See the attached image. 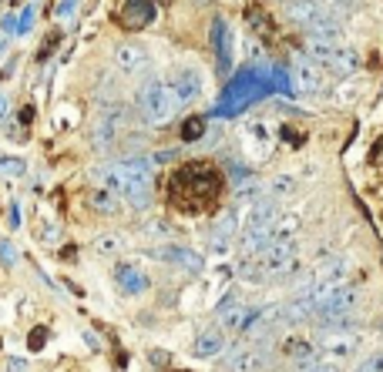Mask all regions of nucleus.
<instances>
[{
    "label": "nucleus",
    "instance_id": "nucleus-10",
    "mask_svg": "<svg viewBox=\"0 0 383 372\" xmlns=\"http://www.w3.org/2000/svg\"><path fill=\"white\" fill-rule=\"evenodd\" d=\"M165 84H168V91H172V98H175L179 107L195 104V101L202 98V91H205V77H202L199 68H179L175 74L165 81Z\"/></svg>",
    "mask_w": 383,
    "mask_h": 372
},
{
    "label": "nucleus",
    "instance_id": "nucleus-34",
    "mask_svg": "<svg viewBox=\"0 0 383 372\" xmlns=\"http://www.w3.org/2000/svg\"><path fill=\"white\" fill-rule=\"evenodd\" d=\"M0 258H3V265H14V262H17V255H14L10 242H0Z\"/></svg>",
    "mask_w": 383,
    "mask_h": 372
},
{
    "label": "nucleus",
    "instance_id": "nucleus-6",
    "mask_svg": "<svg viewBox=\"0 0 383 372\" xmlns=\"http://www.w3.org/2000/svg\"><path fill=\"white\" fill-rule=\"evenodd\" d=\"M259 269L266 278H286L299 269V251H296V242H273L266 245L259 255H255Z\"/></svg>",
    "mask_w": 383,
    "mask_h": 372
},
{
    "label": "nucleus",
    "instance_id": "nucleus-26",
    "mask_svg": "<svg viewBox=\"0 0 383 372\" xmlns=\"http://www.w3.org/2000/svg\"><path fill=\"white\" fill-rule=\"evenodd\" d=\"M296 192V174H276L273 181H269V195L273 198H286V195H293Z\"/></svg>",
    "mask_w": 383,
    "mask_h": 372
},
{
    "label": "nucleus",
    "instance_id": "nucleus-41",
    "mask_svg": "<svg viewBox=\"0 0 383 372\" xmlns=\"http://www.w3.org/2000/svg\"><path fill=\"white\" fill-rule=\"evenodd\" d=\"M179 372H188V369H179Z\"/></svg>",
    "mask_w": 383,
    "mask_h": 372
},
{
    "label": "nucleus",
    "instance_id": "nucleus-3",
    "mask_svg": "<svg viewBox=\"0 0 383 372\" xmlns=\"http://www.w3.org/2000/svg\"><path fill=\"white\" fill-rule=\"evenodd\" d=\"M135 111H138V118L145 124H168L175 118V111H179V104L172 98V91H168V84L165 81H145L141 87H138V94H135Z\"/></svg>",
    "mask_w": 383,
    "mask_h": 372
},
{
    "label": "nucleus",
    "instance_id": "nucleus-7",
    "mask_svg": "<svg viewBox=\"0 0 383 372\" xmlns=\"http://www.w3.org/2000/svg\"><path fill=\"white\" fill-rule=\"evenodd\" d=\"M346 262L343 258H326V262H320L313 272L306 275V282L299 285V296H320V292H326L333 285H343L346 282Z\"/></svg>",
    "mask_w": 383,
    "mask_h": 372
},
{
    "label": "nucleus",
    "instance_id": "nucleus-25",
    "mask_svg": "<svg viewBox=\"0 0 383 372\" xmlns=\"http://www.w3.org/2000/svg\"><path fill=\"white\" fill-rule=\"evenodd\" d=\"M242 228V218L235 215V211H226L219 222H215V231H212V238H215V245H222V242H232V235Z\"/></svg>",
    "mask_w": 383,
    "mask_h": 372
},
{
    "label": "nucleus",
    "instance_id": "nucleus-31",
    "mask_svg": "<svg viewBox=\"0 0 383 372\" xmlns=\"http://www.w3.org/2000/svg\"><path fill=\"white\" fill-rule=\"evenodd\" d=\"M303 372H340V362H330V359H316L313 366H306Z\"/></svg>",
    "mask_w": 383,
    "mask_h": 372
},
{
    "label": "nucleus",
    "instance_id": "nucleus-35",
    "mask_svg": "<svg viewBox=\"0 0 383 372\" xmlns=\"http://www.w3.org/2000/svg\"><path fill=\"white\" fill-rule=\"evenodd\" d=\"M118 248V238H101L98 242V251H115Z\"/></svg>",
    "mask_w": 383,
    "mask_h": 372
},
{
    "label": "nucleus",
    "instance_id": "nucleus-29",
    "mask_svg": "<svg viewBox=\"0 0 383 372\" xmlns=\"http://www.w3.org/2000/svg\"><path fill=\"white\" fill-rule=\"evenodd\" d=\"M27 165L21 158H0V174H24Z\"/></svg>",
    "mask_w": 383,
    "mask_h": 372
},
{
    "label": "nucleus",
    "instance_id": "nucleus-20",
    "mask_svg": "<svg viewBox=\"0 0 383 372\" xmlns=\"http://www.w3.org/2000/svg\"><path fill=\"white\" fill-rule=\"evenodd\" d=\"M115 282L121 285V292H128V296H141L148 289V275L141 272L138 265H118L115 269Z\"/></svg>",
    "mask_w": 383,
    "mask_h": 372
},
{
    "label": "nucleus",
    "instance_id": "nucleus-1",
    "mask_svg": "<svg viewBox=\"0 0 383 372\" xmlns=\"http://www.w3.org/2000/svg\"><path fill=\"white\" fill-rule=\"evenodd\" d=\"M222 174L208 161H188L168 181V198L185 215H199L205 208H212L222 195Z\"/></svg>",
    "mask_w": 383,
    "mask_h": 372
},
{
    "label": "nucleus",
    "instance_id": "nucleus-5",
    "mask_svg": "<svg viewBox=\"0 0 383 372\" xmlns=\"http://www.w3.org/2000/svg\"><path fill=\"white\" fill-rule=\"evenodd\" d=\"M357 302H360V292L353 285H346V282H343V285H333L326 292L313 296V316H309V319L326 322V319H336V316H350Z\"/></svg>",
    "mask_w": 383,
    "mask_h": 372
},
{
    "label": "nucleus",
    "instance_id": "nucleus-12",
    "mask_svg": "<svg viewBox=\"0 0 383 372\" xmlns=\"http://www.w3.org/2000/svg\"><path fill=\"white\" fill-rule=\"evenodd\" d=\"M316 64H320L330 77H350V74H357L360 54L350 48V44H336V48H330L326 54H320Z\"/></svg>",
    "mask_w": 383,
    "mask_h": 372
},
{
    "label": "nucleus",
    "instance_id": "nucleus-36",
    "mask_svg": "<svg viewBox=\"0 0 383 372\" xmlns=\"http://www.w3.org/2000/svg\"><path fill=\"white\" fill-rule=\"evenodd\" d=\"M71 10H75V0H64V3H61V7H57V14H61V17H68V14H71Z\"/></svg>",
    "mask_w": 383,
    "mask_h": 372
},
{
    "label": "nucleus",
    "instance_id": "nucleus-4",
    "mask_svg": "<svg viewBox=\"0 0 383 372\" xmlns=\"http://www.w3.org/2000/svg\"><path fill=\"white\" fill-rule=\"evenodd\" d=\"M266 91H269V81H266L262 71H255V68L239 71V74L226 84V91H222V101H219L215 114H239L249 101H259Z\"/></svg>",
    "mask_w": 383,
    "mask_h": 372
},
{
    "label": "nucleus",
    "instance_id": "nucleus-9",
    "mask_svg": "<svg viewBox=\"0 0 383 372\" xmlns=\"http://www.w3.org/2000/svg\"><path fill=\"white\" fill-rule=\"evenodd\" d=\"M242 148L246 154L253 158V161H269L273 158V151H276V134H273V127L266 121H249L242 127Z\"/></svg>",
    "mask_w": 383,
    "mask_h": 372
},
{
    "label": "nucleus",
    "instance_id": "nucleus-16",
    "mask_svg": "<svg viewBox=\"0 0 383 372\" xmlns=\"http://www.w3.org/2000/svg\"><path fill=\"white\" fill-rule=\"evenodd\" d=\"M148 255L158 258V262L175 265V269H185V272H202V255L185 245H161V248H152Z\"/></svg>",
    "mask_w": 383,
    "mask_h": 372
},
{
    "label": "nucleus",
    "instance_id": "nucleus-19",
    "mask_svg": "<svg viewBox=\"0 0 383 372\" xmlns=\"http://www.w3.org/2000/svg\"><path fill=\"white\" fill-rule=\"evenodd\" d=\"M326 14V7H320L316 0H286V17L296 27H313Z\"/></svg>",
    "mask_w": 383,
    "mask_h": 372
},
{
    "label": "nucleus",
    "instance_id": "nucleus-13",
    "mask_svg": "<svg viewBox=\"0 0 383 372\" xmlns=\"http://www.w3.org/2000/svg\"><path fill=\"white\" fill-rule=\"evenodd\" d=\"M360 332L350 329V332H323V359L330 362H346L360 352Z\"/></svg>",
    "mask_w": 383,
    "mask_h": 372
},
{
    "label": "nucleus",
    "instance_id": "nucleus-17",
    "mask_svg": "<svg viewBox=\"0 0 383 372\" xmlns=\"http://www.w3.org/2000/svg\"><path fill=\"white\" fill-rule=\"evenodd\" d=\"M115 64L125 71V74H145L148 64H152V54L141 48V44H118L115 48Z\"/></svg>",
    "mask_w": 383,
    "mask_h": 372
},
{
    "label": "nucleus",
    "instance_id": "nucleus-28",
    "mask_svg": "<svg viewBox=\"0 0 383 372\" xmlns=\"http://www.w3.org/2000/svg\"><path fill=\"white\" fill-rule=\"evenodd\" d=\"M357 372H383V349L380 352H370V355L357 366Z\"/></svg>",
    "mask_w": 383,
    "mask_h": 372
},
{
    "label": "nucleus",
    "instance_id": "nucleus-32",
    "mask_svg": "<svg viewBox=\"0 0 383 372\" xmlns=\"http://www.w3.org/2000/svg\"><path fill=\"white\" fill-rule=\"evenodd\" d=\"M30 21H34V7H27L24 14L17 17V34H24V30H30Z\"/></svg>",
    "mask_w": 383,
    "mask_h": 372
},
{
    "label": "nucleus",
    "instance_id": "nucleus-11",
    "mask_svg": "<svg viewBox=\"0 0 383 372\" xmlns=\"http://www.w3.org/2000/svg\"><path fill=\"white\" fill-rule=\"evenodd\" d=\"M330 84V74L313 61V57H299L296 68H293V91L299 94H323Z\"/></svg>",
    "mask_w": 383,
    "mask_h": 372
},
{
    "label": "nucleus",
    "instance_id": "nucleus-38",
    "mask_svg": "<svg viewBox=\"0 0 383 372\" xmlns=\"http://www.w3.org/2000/svg\"><path fill=\"white\" fill-rule=\"evenodd\" d=\"M3 30H17V21H14V17H3Z\"/></svg>",
    "mask_w": 383,
    "mask_h": 372
},
{
    "label": "nucleus",
    "instance_id": "nucleus-14",
    "mask_svg": "<svg viewBox=\"0 0 383 372\" xmlns=\"http://www.w3.org/2000/svg\"><path fill=\"white\" fill-rule=\"evenodd\" d=\"M255 312H259V309L239 302V298H226V302L219 305V329H222V332H246L249 322L255 319Z\"/></svg>",
    "mask_w": 383,
    "mask_h": 372
},
{
    "label": "nucleus",
    "instance_id": "nucleus-18",
    "mask_svg": "<svg viewBox=\"0 0 383 372\" xmlns=\"http://www.w3.org/2000/svg\"><path fill=\"white\" fill-rule=\"evenodd\" d=\"M118 21H121L125 30H141V27H148L155 21V3L152 0H125Z\"/></svg>",
    "mask_w": 383,
    "mask_h": 372
},
{
    "label": "nucleus",
    "instance_id": "nucleus-39",
    "mask_svg": "<svg viewBox=\"0 0 383 372\" xmlns=\"http://www.w3.org/2000/svg\"><path fill=\"white\" fill-rule=\"evenodd\" d=\"M7 118V98H0V121Z\"/></svg>",
    "mask_w": 383,
    "mask_h": 372
},
{
    "label": "nucleus",
    "instance_id": "nucleus-37",
    "mask_svg": "<svg viewBox=\"0 0 383 372\" xmlns=\"http://www.w3.org/2000/svg\"><path fill=\"white\" fill-rule=\"evenodd\" d=\"M10 225H21V208L17 205H10Z\"/></svg>",
    "mask_w": 383,
    "mask_h": 372
},
{
    "label": "nucleus",
    "instance_id": "nucleus-27",
    "mask_svg": "<svg viewBox=\"0 0 383 372\" xmlns=\"http://www.w3.org/2000/svg\"><path fill=\"white\" fill-rule=\"evenodd\" d=\"M202 131H205L202 118H188V121L181 124V138H185V141H199V138H202Z\"/></svg>",
    "mask_w": 383,
    "mask_h": 372
},
{
    "label": "nucleus",
    "instance_id": "nucleus-40",
    "mask_svg": "<svg viewBox=\"0 0 383 372\" xmlns=\"http://www.w3.org/2000/svg\"><path fill=\"white\" fill-rule=\"evenodd\" d=\"M380 335H383V325H380Z\"/></svg>",
    "mask_w": 383,
    "mask_h": 372
},
{
    "label": "nucleus",
    "instance_id": "nucleus-15",
    "mask_svg": "<svg viewBox=\"0 0 383 372\" xmlns=\"http://www.w3.org/2000/svg\"><path fill=\"white\" fill-rule=\"evenodd\" d=\"M212 50H215V64H219V74H229L232 71V57H235V48H232V30L226 24V17H215L212 21Z\"/></svg>",
    "mask_w": 383,
    "mask_h": 372
},
{
    "label": "nucleus",
    "instance_id": "nucleus-2",
    "mask_svg": "<svg viewBox=\"0 0 383 372\" xmlns=\"http://www.w3.org/2000/svg\"><path fill=\"white\" fill-rule=\"evenodd\" d=\"M95 178L101 181V188H111L131 208H148L155 198L148 158H121V161L101 165V168H95Z\"/></svg>",
    "mask_w": 383,
    "mask_h": 372
},
{
    "label": "nucleus",
    "instance_id": "nucleus-24",
    "mask_svg": "<svg viewBox=\"0 0 383 372\" xmlns=\"http://www.w3.org/2000/svg\"><path fill=\"white\" fill-rule=\"evenodd\" d=\"M299 211H279V218L273 225V242H293L296 238V231H299Z\"/></svg>",
    "mask_w": 383,
    "mask_h": 372
},
{
    "label": "nucleus",
    "instance_id": "nucleus-8",
    "mask_svg": "<svg viewBox=\"0 0 383 372\" xmlns=\"http://www.w3.org/2000/svg\"><path fill=\"white\" fill-rule=\"evenodd\" d=\"M269 362H273L269 349L255 346V342L253 346H229L226 359H222L226 372H266L269 369Z\"/></svg>",
    "mask_w": 383,
    "mask_h": 372
},
{
    "label": "nucleus",
    "instance_id": "nucleus-21",
    "mask_svg": "<svg viewBox=\"0 0 383 372\" xmlns=\"http://www.w3.org/2000/svg\"><path fill=\"white\" fill-rule=\"evenodd\" d=\"M88 205L98 211V215H108V218H115V215H121V208H125V201L118 198L111 188H91V195H88Z\"/></svg>",
    "mask_w": 383,
    "mask_h": 372
},
{
    "label": "nucleus",
    "instance_id": "nucleus-33",
    "mask_svg": "<svg viewBox=\"0 0 383 372\" xmlns=\"http://www.w3.org/2000/svg\"><path fill=\"white\" fill-rule=\"evenodd\" d=\"M44 339H48V329H44V325L34 329V332H30V349H41L44 346Z\"/></svg>",
    "mask_w": 383,
    "mask_h": 372
},
{
    "label": "nucleus",
    "instance_id": "nucleus-22",
    "mask_svg": "<svg viewBox=\"0 0 383 372\" xmlns=\"http://www.w3.org/2000/svg\"><path fill=\"white\" fill-rule=\"evenodd\" d=\"M226 349V335H222V329H205V332H199V339H195V355L199 359H215L219 352Z\"/></svg>",
    "mask_w": 383,
    "mask_h": 372
},
{
    "label": "nucleus",
    "instance_id": "nucleus-23",
    "mask_svg": "<svg viewBox=\"0 0 383 372\" xmlns=\"http://www.w3.org/2000/svg\"><path fill=\"white\" fill-rule=\"evenodd\" d=\"M282 355L296 362V372H303L306 366H313V362L320 359V355H316V349L309 346L306 339H289V342L282 346Z\"/></svg>",
    "mask_w": 383,
    "mask_h": 372
},
{
    "label": "nucleus",
    "instance_id": "nucleus-30",
    "mask_svg": "<svg viewBox=\"0 0 383 372\" xmlns=\"http://www.w3.org/2000/svg\"><path fill=\"white\" fill-rule=\"evenodd\" d=\"M249 21H255V24H259V27H255L259 34H273V21H269L262 10H249Z\"/></svg>",
    "mask_w": 383,
    "mask_h": 372
}]
</instances>
